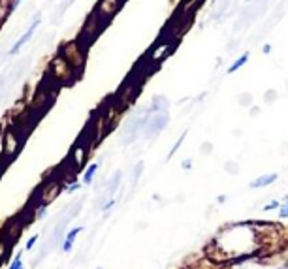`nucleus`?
<instances>
[{
    "instance_id": "obj_1",
    "label": "nucleus",
    "mask_w": 288,
    "mask_h": 269,
    "mask_svg": "<svg viewBox=\"0 0 288 269\" xmlns=\"http://www.w3.org/2000/svg\"><path fill=\"white\" fill-rule=\"evenodd\" d=\"M38 25H40V15H38V17L34 19V21H32V25L29 26V28H27V32H25V34H23V36L19 38L17 42L13 44V47H12V49H10V53H8V55H10V56L17 55L19 51H21V49H23V47H25V44H27V42H29V40H31V38L34 36V32H36Z\"/></svg>"
},
{
    "instance_id": "obj_2",
    "label": "nucleus",
    "mask_w": 288,
    "mask_h": 269,
    "mask_svg": "<svg viewBox=\"0 0 288 269\" xmlns=\"http://www.w3.org/2000/svg\"><path fill=\"white\" fill-rule=\"evenodd\" d=\"M166 123H168V113H166V109L162 113H154L151 119H147V123H145V126H147V134H156V132H160L162 128L166 126Z\"/></svg>"
},
{
    "instance_id": "obj_3",
    "label": "nucleus",
    "mask_w": 288,
    "mask_h": 269,
    "mask_svg": "<svg viewBox=\"0 0 288 269\" xmlns=\"http://www.w3.org/2000/svg\"><path fill=\"white\" fill-rule=\"evenodd\" d=\"M15 8H17L15 6V0H0V31H2L4 23L10 19V15L13 13Z\"/></svg>"
},
{
    "instance_id": "obj_4",
    "label": "nucleus",
    "mask_w": 288,
    "mask_h": 269,
    "mask_svg": "<svg viewBox=\"0 0 288 269\" xmlns=\"http://www.w3.org/2000/svg\"><path fill=\"white\" fill-rule=\"evenodd\" d=\"M279 179L277 173H266V175L256 177L254 181L249 183V188H264V187H270L271 183H275Z\"/></svg>"
},
{
    "instance_id": "obj_5",
    "label": "nucleus",
    "mask_w": 288,
    "mask_h": 269,
    "mask_svg": "<svg viewBox=\"0 0 288 269\" xmlns=\"http://www.w3.org/2000/svg\"><path fill=\"white\" fill-rule=\"evenodd\" d=\"M81 232H83V228H81V226H77V228H74V230H70V232H68V235L64 237V241H62V252H66L68 254V252L72 251L75 237H77Z\"/></svg>"
},
{
    "instance_id": "obj_6",
    "label": "nucleus",
    "mask_w": 288,
    "mask_h": 269,
    "mask_svg": "<svg viewBox=\"0 0 288 269\" xmlns=\"http://www.w3.org/2000/svg\"><path fill=\"white\" fill-rule=\"evenodd\" d=\"M249 58H251V53H249V51H245L243 55H239L238 58H235V61H233V63L230 64V66H228V74H230V75L235 74V72H238L239 68H243V66H245V64L249 63Z\"/></svg>"
},
{
    "instance_id": "obj_7",
    "label": "nucleus",
    "mask_w": 288,
    "mask_h": 269,
    "mask_svg": "<svg viewBox=\"0 0 288 269\" xmlns=\"http://www.w3.org/2000/svg\"><path fill=\"white\" fill-rule=\"evenodd\" d=\"M183 269H217V263L211 262L207 256L200 258V260H196V262H192L190 265H187V267Z\"/></svg>"
},
{
    "instance_id": "obj_8",
    "label": "nucleus",
    "mask_w": 288,
    "mask_h": 269,
    "mask_svg": "<svg viewBox=\"0 0 288 269\" xmlns=\"http://www.w3.org/2000/svg\"><path fill=\"white\" fill-rule=\"evenodd\" d=\"M96 171H98V164H91V166L85 169V173H83V183H85V185H91L92 177H94Z\"/></svg>"
},
{
    "instance_id": "obj_9",
    "label": "nucleus",
    "mask_w": 288,
    "mask_h": 269,
    "mask_svg": "<svg viewBox=\"0 0 288 269\" xmlns=\"http://www.w3.org/2000/svg\"><path fill=\"white\" fill-rule=\"evenodd\" d=\"M277 96H279V94H277V91H273V88H268V91L264 93V102H266V104H271V102L277 100Z\"/></svg>"
},
{
    "instance_id": "obj_10",
    "label": "nucleus",
    "mask_w": 288,
    "mask_h": 269,
    "mask_svg": "<svg viewBox=\"0 0 288 269\" xmlns=\"http://www.w3.org/2000/svg\"><path fill=\"white\" fill-rule=\"evenodd\" d=\"M239 104H243L245 107H251L252 106V94H249V93L241 94V96H239Z\"/></svg>"
},
{
    "instance_id": "obj_11",
    "label": "nucleus",
    "mask_w": 288,
    "mask_h": 269,
    "mask_svg": "<svg viewBox=\"0 0 288 269\" xmlns=\"http://www.w3.org/2000/svg\"><path fill=\"white\" fill-rule=\"evenodd\" d=\"M185 136H187V132H185L183 136H181V138H179V139H177V143H175V145H173V147H172V151H170V155H168V158H172V157H173V155H175V153H177V149H179V145H181V143H183V141H185Z\"/></svg>"
},
{
    "instance_id": "obj_12",
    "label": "nucleus",
    "mask_w": 288,
    "mask_h": 269,
    "mask_svg": "<svg viewBox=\"0 0 288 269\" xmlns=\"http://www.w3.org/2000/svg\"><path fill=\"white\" fill-rule=\"evenodd\" d=\"M279 207H281V203H279V201H277V200H271L270 203H266V205H264L262 211H271V209L275 211V209H279Z\"/></svg>"
},
{
    "instance_id": "obj_13",
    "label": "nucleus",
    "mask_w": 288,
    "mask_h": 269,
    "mask_svg": "<svg viewBox=\"0 0 288 269\" xmlns=\"http://www.w3.org/2000/svg\"><path fill=\"white\" fill-rule=\"evenodd\" d=\"M279 217L281 219H288V201H282V205L279 207Z\"/></svg>"
},
{
    "instance_id": "obj_14",
    "label": "nucleus",
    "mask_w": 288,
    "mask_h": 269,
    "mask_svg": "<svg viewBox=\"0 0 288 269\" xmlns=\"http://www.w3.org/2000/svg\"><path fill=\"white\" fill-rule=\"evenodd\" d=\"M10 269H25V267H23V262H21V256H15V260L12 262Z\"/></svg>"
},
{
    "instance_id": "obj_15",
    "label": "nucleus",
    "mask_w": 288,
    "mask_h": 269,
    "mask_svg": "<svg viewBox=\"0 0 288 269\" xmlns=\"http://www.w3.org/2000/svg\"><path fill=\"white\" fill-rule=\"evenodd\" d=\"M36 241H38V235H32L29 241H27V245H25V251H32V247L36 245Z\"/></svg>"
},
{
    "instance_id": "obj_16",
    "label": "nucleus",
    "mask_w": 288,
    "mask_h": 269,
    "mask_svg": "<svg viewBox=\"0 0 288 269\" xmlns=\"http://www.w3.org/2000/svg\"><path fill=\"white\" fill-rule=\"evenodd\" d=\"M224 166H226V171H230V173H233V175H235V173L239 171L238 166H235V162H226Z\"/></svg>"
},
{
    "instance_id": "obj_17",
    "label": "nucleus",
    "mask_w": 288,
    "mask_h": 269,
    "mask_svg": "<svg viewBox=\"0 0 288 269\" xmlns=\"http://www.w3.org/2000/svg\"><path fill=\"white\" fill-rule=\"evenodd\" d=\"M211 151H213V143L205 141V143L202 145V155H211Z\"/></svg>"
},
{
    "instance_id": "obj_18",
    "label": "nucleus",
    "mask_w": 288,
    "mask_h": 269,
    "mask_svg": "<svg viewBox=\"0 0 288 269\" xmlns=\"http://www.w3.org/2000/svg\"><path fill=\"white\" fill-rule=\"evenodd\" d=\"M181 168L187 169V171H189V169L192 168V158H185L183 162H181Z\"/></svg>"
},
{
    "instance_id": "obj_19",
    "label": "nucleus",
    "mask_w": 288,
    "mask_h": 269,
    "mask_svg": "<svg viewBox=\"0 0 288 269\" xmlns=\"http://www.w3.org/2000/svg\"><path fill=\"white\" fill-rule=\"evenodd\" d=\"M75 190H80V185H72V187H68V188H66L68 194H74Z\"/></svg>"
},
{
    "instance_id": "obj_20",
    "label": "nucleus",
    "mask_w": 288,
    "mask_h": 269,
    "mask_svg": "<svg viewBox=\"0 0 288 269\" xmlns=\"http://www.w3.org/2000/svg\"><path fill=\"white\" fill-rule=\"evenodd\" d=\"M262 53H264V55H270V53H271V45L270 44H264Z\"/></svg>"
},
{
    "instance_id": "obj_21",
    "label": "nucleus",
    "mask_w": 288,
    "mask_h": 269,
    "mask_svg": "<svg viewBox=\"0 0 288 269\" xmlns=\"http://www.w3.org/2000/svg\"><path fill=\"white\" fill-rule=\"evenodd\" d=\"M251 115H252V117H254V115H260V107H252Z\"/></svg>"
},
{
    "instance_id": "obj_22",
    "label": "nucleus",
    "mask_w": 288,
    "mask_h": 269,
    "mask_svg": "<svg viewBox=\"0 0 288 269\" xmlns=\"http://www.w3.org/2000/svg\"><path fill=\"white\" fill-rule=\"evenodd\" d=\"M43 217H45V209H40V211H38V219H43Z\"/></svg>"
},
{
    "instance_id": "obj_23",
    "label": "nucleus",
    "mask_w": 288,
    "mask_h": 269,
    "mask_svg": "<svg viewBox=\"0 0 288 269\" xmlns=\"http://www.w3.org/2000/svg\"><path fill=\"white\" fill-rule=\"evenodd\" d=\"M217 201H219V203H224V201H226V196L221 194V196H219V198H217Z\"/></svg>"
},
{
    "instance_id": "obj_24",
    "label": "nucleus",
    "mask_w": 288,
    "mask_h": 269,
    "mask_svg": "<svg viewBox=\"0 0 288 269\" xmlns=\"http://www.w3.org/2000/svg\"><path fill=\"white\" fill-rule=\"evenodd\" d=\"M2 254H4V245L0 243V256H2Z\"/></svg>"
},
{
    "instance_id": "obj_25",
    "label": "nucleus",
    "mask_w": 288,
    "mask_h": 269,
    "mask_svg": "<svg viewBox=\"0 0 288 269\" xmlns=\"http://www.w3.org/2000/svg\"><path fill=\"white\" fill-rule=\"evenodd\" d=\"M98 269H104V267H98Z\"/></svg>"
}]
</instances>
